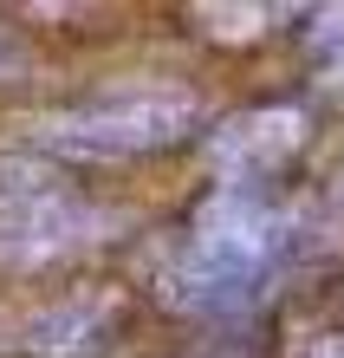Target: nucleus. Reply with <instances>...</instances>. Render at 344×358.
<instances>
[{"mask_svg": "<svg viewBox=\"0 0 344 358\" xmlns=\"http://www.w3.org/2000/svg\"><path fill=\"white\" fill-rule=\"evenodd\" d=\"M292 261V222L267 189H221L195 202L182 241L169 248L163 293L202 320H241L273 293L279 267Z\"/></svg>", "mask_w": 344, "mask_h": 358, "instance_id": "f257e3e1", "label": "nucleus"}, {"mask_svg": "<svg viewBox=\"0 0 344 358\" xmlns=\"http://www.w3.org/2000/svg\"><path fill=\"white\" fill-rule=\"evenodd\" d=\"M202 131V98L176 78H137V85L78 98L66 111L39 117L33 143L66 163H117V157H156Z\"/></svg>", "mask_w": 344, "mask_h": 358, "instance_id": "f03ea898", "label": "nucleus"}, {"mask_svg": "<svg viewBox=\"0 0 344 358\" xmlns=\"http://www.w3.org/2000/svg\"><path fill=\"white\" fill-rule=\"evenodd\" d=\"M104 208L72 189L46 157H0V261L46 267L104 241Z\"/></svg>", "mask_w": 344, "mask_h": 358, "instance_id": "7ed1b4c3", "label": "nucleus"}, {"mask_svg": "<svg viewBox=\"0 0 344 358\" xmlns=\"http://www.w3.org/2000/svg\"><path fill=\"white\" fill-rule=\"evenodd\" d=\"M306 150V111L299 104H260V111L227 117L208 137V157L221 170V189H267L292 170V157Z\"/></svg>", "mask_w": 344, "mask_h": 358, "instance_id": "20e7f679", "label": "nucleus"}, {"mask_svg": "<svg viewBox=\"0 0 344 358\" xmlns=\"http://www.w3.org/2000/svg\"><path fill=\"white\" fill-rule=\"evenodd\" d=\"M111 326H117L111 300H59L52 313L33 320L27 352L33 358H91V352H104V332Z\"/></svg>", "mask_w": 344, "mask_h": 358, "instance_id": "39448f33", "label": "nucleus"}, {"mask_svg": "<svg viewBox=\"0 0 344 358\" xmlns=\"http://www.w3.org/2000/svg\"><path fill=\"white\" fill-rule=\"evenodd\" d=\"M299 358H344V332H312L299 345Z\"/></svg>", "mask_w": 344, "mask_h": 358, "instance_id": "423d86ee", "label": "nucleus"}, {"mask_svg": "<svg viewBox=\"0 0 344 358\" xmlns=\"http://www.w3.org/2000/svg\"><path fill=\"white\" fill-rule=\"evenodd\" d=\"M20 66H27V46H20V39L0 27V72H20Z\"/></svg>", "mask_w": 344, "mask_h": 358, "instance_id": "0eeeda50", "label": "nucleus"}]
</instances>
